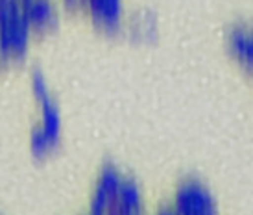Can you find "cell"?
<instances>
[{"instance_id": "6da1fadb", "label": "cell", "mask_w": 253, "mask_h": 215, "mask_svg": "<svg viewBox=\"0 0 253 215\" xmlns=\"http://www.w3.org/2000/svg\"><path fill=\"white\" fill-rule=\"evenodd\" d=\"M22 11L26 21L36 22V24H46L56 19V9L50 0H32L22 6Z\"/></svg>"}, {"instance_id": "7a4b0ae2", "label": "cell", "mask_w": 253, "mask_h": 215, "mask_svg": "<svg viewBox=\"0 0 253 215\" xmlns=\"http://www.w3.org/2000/svg\"><path fill=\"white\" fill-rule=\"evenodd\" d=\"M44 119H46V130H44V134L48 137H56L57 134V111L54 108H46L44 109Z\"/></svg>"}, {"instance_id": "3957f363", "label": "cell", "mask_w": 253, "mask_h": 215, "mask_svg": "<svg viewBox=\"0 0 253 215\" xmlns=\"http://www.w3.org/2000/svg\"><path fill=\"white\" fill-rule=\"evenodd\" d=\"M34 87H36V91H37V95H39V97H44V93H46V91H44V82H42L41 78L34 80Z\"/></svg>"}, {"instance_id": "277c9868", "label": "cell", "mask_w": 253, "mask_h": 215, "mask_svg": "<svg viewBox=\"0 0 253 215\" xmlns=\"http://www.w3.org/2000/svg\"><path fill=\"white\" fill-rule=\"evenodd\" d=\"M65 2H67V4H69V6H74V4H78V2H80V0H65Z\"/></svg>"}, {"instance_id": "5b68a950", "label": "cell", "mask_w": 253, "mask_h": 215, "mask_svg": "<svg viewBox=\"0 0 253 215\" xmlns=\"http://www.w3.org/2000/svg\"><path fill=\"white\" fill-rule=\"evenodd\" d=\"M80 2H82V4H87V0H80Z\"/></svg>"}]
</instances>
